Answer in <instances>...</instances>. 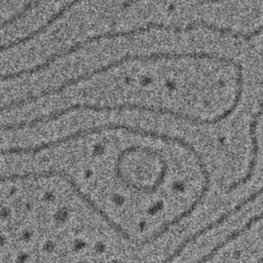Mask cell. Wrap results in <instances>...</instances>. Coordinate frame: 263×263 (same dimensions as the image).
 Wrapping results in <instances>:
<instances>
[{
  "label": "cell",
  "mask_w": 263,
  "mask_h": 263,
  "mask_svg": "<svg viewBox=\"0 0 263 263\" xmlns=\"http://www.w3.org/2000/svg\"><path fill=\"white\" fill-rule=\"evenodd\" d=\"M111 130H122L124 133H128L135 136H140L143 138H150L153 140H159L161 142H165L168 144H176L182 147L183 149L187 150L195 159L196 164L199 167L200 174L202 176V185L203 187H211V174L208 170V166L205 164V161L201 154L197 151V149L190 144L189 142L185 141L184 139L177 137V136H170L166 134L158 133L155 130H150L146 129L143 127H136L123 123H106L102 125H97V126H91V127H85L78 129L76 132H73L69 135L63 136L61 138H58L52 141L40 143L34 146H28V147H12L8 149H3L2 150V155H36L42 151L52 149L55 147H59L61 145H64L69 142H73L82 138H86L88 136L101 134L103 132H111Z\"/></svg>",
  "instance_id": "6da1fadb"
},
{
  "label": "cell",
  "mask_w": 263,
  "mask_h": 263,
  "mask_svg": "<svg viewBox=\"0 0 263 263\" xmlns=\"http://www.w3.org/2000/svg\"><path fill=\"white\" fill-rule=\"evenodd\" d=\"M182 59H191V60H210V61H215V62H219L222 64H226V65H230V66H235L237 62H235L233 59L231 58H226V57H221V55H217V54H213L210 52H204V51H193V52H152L149 54H125L113 62L108 63L107 65L101 66L97 69H93L89 72L80 74L76 77L70 78L66 81H64L62 84L51 87V88H47L44 90H41L39 93L37 95H28L24 98L17 99V100H13L5 105H3L1 107V111H6V110H11L14 108H20L23 107L27 104H31V103H35L37 101H39L40 99H43L45 97H49V96H53V95H59L61 92H63L66 88L76 85L80 82L83 81H87L89 79H91L92 77L97 76V75H101L106 73L107 71L119 67L121 65H123L124 63L127 62H156V61H161V60H182Z\"/></svg>",
  "instance_id": "7a4b0ae2"
},
{
  "label": "cell",
  "mask_w": 263,
  "mask_h": 263,
  "mask_svg": "<svg viewBox=\"0 0 263 263\" xmlns=\"http://www.w3.org/2000/svg\"><path fill=\"white\" fill-rule=\"evenodd\" d=\"M95 111V112H113V111H140L147 112L158 115H166L171 116L178 120H183L189 122L194 125H214L220 123V119L217 116L213 118H199L195 116H191L179 111H175L171 108L159 107V106H151V105H143L137 103H121L115 105H93V104H72L67 107L61 108L59 110H54L46 115H42L39 117V121L44 124L53 120H57L71 112L74 111Z\"/></svg>",
  "instance_id": "3957f363"
},
{
  "label": "cell",
  "mask_w": 263,
  "mask_h": 263,
  "mask_svg": "<svg viewBox=\"0 0 263 263\" xmlns=\"http://www.w3.org/2000/svg\"><path fill=\"white\" fill-rule=\"evenodd\" d=\"M150 30H162V31H171V32H175V33H180V32H187L186 30V26L182 27L179 25H165V24H159V23H148L145 24L143 26L134 28L132 30H127V31H118V32H105V33H101L98 35H93V36H89L85 39H83L82 41H77L76 43H74L73 45H71L70 47H68L67 49H63L60 51H57L52 54H50L49 57L46 58V60L41 63L38 64L36 66H33L31 68H27V69H23L20 70L17 72L14 73H7V74H2L1 75V80L2 81H7V80H12V79H16V78H21L25 75H33L36 73H39L41 71L46 70L52 63H54L55 61L65 58L69 54H72L74 52H76L77 50L81 49L82 47H84L87 44L90 43H95L101 40H105V39H115V38H125V37H132L135 35H139V34H144L147 33Z\"/></svg>",
  "instance_id": "277c9868"
},
{
  "label": "cell",
  "mask_w": 263,
  "mask_h": 263,
  "mask_svg": "<svg viewBox=\"0 0 263 263\" xmlns=\"http://www.w3.org/2000/svg\"><path fill=\"white\" fill-rule=\"evenodd\" d=\"M48 178H59L63 181H65L73 190L75 195L83 201V203L91 210L96 215H98L113 231H115L119 236H121L123 239L129 240L130 239V234L118 223H116L113 219L110 218V216L102 210L99 204L93 201V199L85 193L80 185L76 183L73 177H71L68 173L62 171V170H44V171H39V172H27L24 174H10L6 176L1 177L2 182H16V181H28V180H38V179H48Z\"/></svg>",
  "instance_id": "5b68a950"
},
{
  "label": "cell",
  "mask_w": 263,
  "mask_h": 263,
  "mask_svg": "<svg viewBox=\"0 0 263 263\" xmlns=\"http://www.w3.org/2000/svg\"><path fill=\"white\" fill-rule=\"evenodd\" d=\"M262 115H263V90H262V93H261V99L259 101L258 111L253 116V118L250 122V127H249V135H250V141H251V159H250V162H249L248 171H247L246 175L242 178H240L236 182H233L230 185H228L227 191H233L234 189L238 188L239 186L245 185L247 182H249L251 180V178L254 175L255 167L257 165L259 150H260L259 139H258V136H257V127H258L259 119Z\"/></svg>",
  "instance_id": "8992f818"
},
{
  "label": "cell",
  "mask_w": 263,
  "mask_h": 263,
  "mask_svg": "<svg viewBox=\"0 0 263 263\" xmlns=\"http://www.w3.org/2000/svg\"><path fill=\"white\" fill-rule=\"evenodd\" d=\"M81 1H82V0H72V1L68 2V3L65 4L63 7H61L55 13H53L51 16H49V18H48L43 25H41L38 29L34 30L33 32L27 34V35L24 36V37L17 38V39L12 40V41H9V42L6 43V44H2V45H1V48H0L1 52H4V51H6V50H8V49H12L13 47H16V46H18V45H21V44H23V43L29 42V41H31L33 38H35L36 36H38V35H40V34H43V33H44L50 26H52L58 20H60L62 16H64L67 11H69L73 6H75L76 4H78V3L81 2Z\"/></svg>",
  "instance_id": "52a82bcc"
},
{
  "label": "cell",
  "mask_w": 263,
  "mask_h": 263,
  "mask_svg": "<svg viewBox=\"0 0 263 263\" xmlns=\"http://www.w3.org/2000/svg\"><path fill=\"white\" fill-rule=\"evenodd\" d=\"M257 263H263V257L260 258V259L257 261Z\"/></svg>",
  "instance_id": "ba28073f"
}]
</instances>
